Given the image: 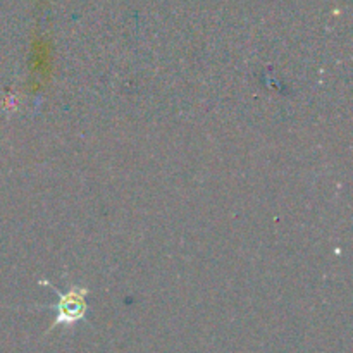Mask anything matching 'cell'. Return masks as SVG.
Wrapping results in <instances>:
<instances>
[{
    "label": "cell",
    "mask_w": 353,
    "mask_h": 353,
    "mask_svg": "<svg viewBox=\"0 0 353 353\" xmlns=\"http://www.w3.org/2000/svg\"><path fill=\"white\" fill-rule=\"evenodd\" d=\"M54 288V286H50ZM54 292L59 295V303H57V319H55V326H71V324L78 323V321L85 319L86 314V299L88 295V290L86 288H78V286H72L71 290H68L65 293L59 292L54 288Z\"/></svg>",
    "instance_id": "obj_1"
}]
</instances>
